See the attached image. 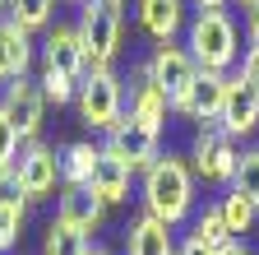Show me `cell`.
I'll list each match as a JSON object with an SVG mask.
<instances>
[{
	"instance_id": "obj_22",
	"label": "cell",
	"mask_w": 259,
	"mask_h": 255,
	"mask_svg": "<svg viewBox=\"0 0 259 255\" xmlns=\"http://www.w3.org/2000/svg\"><path fill=\"white\" fill-rule=\"evenodd\" d=\"M218 209H222L227 232H232L236 241H245V232L254 228V218H259V204H250L245 195H236V190L227 186V190H222V200H218Z\"/></svg>"
},
{
	"instance_id": "obj_21",
	"label": "cell",
	"mask_w": 259,
	"mask_h": 255,
	"mask_svg": "<svg viewBox=\"0 0 259 255\" xmlns=\"http://www.w3.org/2000/svg\"><path fill=\"white\" fill-rule=\"evenodd\" d=\"M5 19H14L23 33H47L56 23V0H10Z\"/></svg>"
},
{
	"instance_id": "obj_13",
	"label": "cell",
	"mask_w": 259,
	"mask_h": 255,
	"mask_svg": "<svg viewBox=\"0 0 259 255\" xmlns=\"http://www.w3.org/2000/svg\"><path fill=\"white\" fill-rule=\"evenodd\" d=\"M102 218H107V204L97 200L88 186H60L56 190V223H65V228L93 237L97 228H102Z\"/></svg>"
},
{
	"instance_id": "obj_23",
	"label": "cell",
	"mask_w": 259,
	"mask_h": 255,
	"mask_svg": "<svg viewBox=\"0 0 259 255\" xmlns=\"http://www.w3.org/2000/svg\"><path fill=\"white\" fill-rule=\"evenodd\" d=\"M88 250H93V237L65 228V223H56V218L42 228V255H88Z\"/></svg>"
},
{
	"instance_id": "obj_12",
	"label": "cell",
	"mask_w": 259,
	"mask_h": 255,
	"mask_svg": "<svg viewBox=\"0 0 259 255\" xmlns=\"http://www.w3.org/2000/svg\"><path fill=\"white\" fill-rule=\"evenodd\" d=\"M227 84H232V75H208V70H199V79L190 84V93L171 107V116L199 121V125H218L222 102H227Z\"/></svg>"
},
{
	"instance_id": "obj_25",
	"label": "cell",
	"mask_w": 259,
	"mask_h": 255,
	"mask_svg": "<svg viewBox=\"0 0 259 255\" xmlns=\"http://www.w3.org/2000/svg\"><path fill=\"white\" fill-rule=\"evenodd\" d=\"M23 223H28V204H0V255L19 250Z\"/></svg>"
},
{
	"instance_id": "obj_2",
	"label": "cell",
	"mask_w": 259,
	"mask_h": 255,
	"mask_svg": "<svg viewBox=\"0 0 259 255\" xmlns=\"http://www.w3.org/2000/svg\"><path fill=\"white\" fill-rule=\"evenodd\" d=\"M185 51L199 70L208 75H232V65L241 60V28L232 19V10H204L185 23Z\"/></svg>"
},
{
	"instance_id": "obj_3",
	"label": "cell",
	"mask_w": 259,
	"mask_h": 255,
	"mask_svg": "<svg viewBox=\"0 0 259 255\" xmlns=\"http://www.w3.org/2000/svg\"><path fill=\"white\" fill-rule=\"evenodd\" d=\"M74 28L88 51V70H111L125 38V0H88V5H79Z\"/></svg>"
},
{
	"instance_id": "obj_15",
	"label": "cell",
	"mask_w": 259,
	"mask_h": 255,
	"mask_svg": "<svg viewBox=\"0 0 259 255\" xmlns=\"http://www.w3.org/2000/svg\"><path fill=\"white\" fill-rule=\"evenodd\" d=\"M130 186H135V172H130V163H120L111 149H97V163H93V181H88V190L111 209V204L130 200Z\"/></svg>"
},
{
	"instance_id": "obj_1",
	"label": "cell",
	"mask_w": 259,
	"mask_h": 255,
	"mask_svg": "<svg viewBox=\"0 0 259 255\" xmlns=\"http://www.w3.org/2000/svg\"><path fill=\"white\" fill-rule=\"evenodd\" d=\"M139 200L144 213H153L167 228H185L199 209V186H194V167L181 153H157V163L139 176Z\"/></svg>"
},
{
	"instance_id": "obj_6",
	"label": "cell",
	"mask_w": 259,
	"mask_h": 255,
	"mask_svg": "<svg viewBox=\"0 0 259 255\" xmlns=\"http://www.w3.org/2000/svg\"><path fill=\"white\" fill-rule=\"evenodd\" d=\"M14 172L23 181V200L42 204V200H51L60 190V153L51 144H42V139H28L19 149V158H14Z\"/></svg>"
},
{
	"instance_id": "obj_14",
	"label": "cell",
	"mask_w": 259,
	"mask_h": 255,
	"mask_svg": "<svg viewBox=\"0 0 259 255\" xmlns=\"http://www.w3.org/2000/svg\"><path fill=\"white\" fill-rule=\"evenodd\" d=\"M218 125L227 130V139H250L259 130V93L250 84H241L236 75H232V84H227V102H222Z\"/></svg>"
},
{
	"instance_id": "obj_20",
	"label": "cell",
	"mask_w": 259,
	"mask_h": 255,
	"mask_svg": "<svg viewBox=\"0 0 259 255\" xmlns=\"http://www.w3.org/2000/svg\"><path fill=\"white\" fill-rule=\"evenodd\" d=\"M190 237H194V241H204L208 250H222L227 241H236L232 232H227V223H222L218 200H213V204H204V209H194V218H190Z\"/></svg>"
},
{
	"instance_id": "obj_37",
	"label": "cell",
	"mask_w": 259,
	"mask_h": 255,
	"mask_svg": "<svg viewBox=\"0 0 259 255\" xmlns=\"http://www.w3.org/2000/svg\"><path fill=\"white\" fill-rule=\"evenodd\" d=\"M70 5H88V0H70Z\"/></svg>"
},
{
	"instance_id": "obj_30",
	"label": "cell",
	"mask_w": 259,
	"mask_h": 255,
	"mask_svg": "<svg viewBox=\"0 0 259 255\" xmlns=\"http://www.w3.org/2000/svg\"><path fill=\"white\" fill-rule=\"evenodd\" d=\"M241 42L245 47H259V5L245 10V23H241Z\"/></svg>"
},
{
	"instance_id": "obj_28",
	"label": "cell",
	"mask_w": 259,
	"mask_h": 255,
	"mask_svg": "<svg viewBox=\"0 0 259 255\" xmlns=\"http://www.w3.org/2000/svg\"><path fill=\"white\" fill-rule=\"evenodd\" d=\"M0 204H28V200H23V181H19L14 163H10V167H0Z\"/></svg>"
},
{
	"instance_id": "obj_18",
	"label": "cell",
	"mask_w": 259,
	"mask_h": 255,
	"mask_svg": "<svg viewBox=\"0 0 259 255\" xmlns=\"http://www.w3.org/2000/svg\"><path fill=\"white\" fill-rule=\"evenodd\" d=\"M139 28L153 42H176L185 33V0H139Z\"/></svg>"
},
{
	"instance_id": "obj_31",
	"label": "cell",
	"mask_w": 259,
	"mask_h": 255,
	"mask_svg": "<svg viewBox=\"0 0 259 255\" xmlns=\"http://www.w3.org/2000/svg\"><path fill=\"white\" fill-rule=\"evenodd\" d=\"M176 255H218V250H208L204 241H194V237H185V241H176Z\"/></svg>"
},
{
	"instance_id": "obj_17",
	"label": "cell",
	"mask_w": 259,
	"mask_h": 255,
	"mask_svg": "<svg viewBox=\"0 0 259 255\" xmlns=\"http://www.w3.org/2000/svg\"><path fill=\"white\" fill-rule=\"evenodd\" d=\"M125 255H176V232L153 213H139L125 228Z\"/></svg>"
},
{
	"instance_id": "obj_27",
	"label": "cell",
	"mask_w": 259,
	"mask_h": 255,
	"mask_svg": "<svg viewBox=\"0 0 259 255\" xmlns=\"http://www.w3.org/2000/svg\"><path fill=\"white\" fill-rule=\"evenodd\" d=\"M19 149H23V139H19V130L10 125V116L0 112V167H10L14 158H19Z\"/></svg>"
},
{
	"instance_id": "obj_10",
	"label": "cell",
	"mask_w": 259,
	"mask_h": 255,
	"mask_svg": "<svg viewBox=\"0 0 259 255\" xmlns=\"http://www.w3.org/2000/svg\"><path fill=\"white\" fill-rule=\"evenodd\" d=\"M157 144H162V135L144 130V125H139V121H130V116H120L116 130L102 135V149H111L120 163H130V172H148V167L157 163V153H162Z\"/></svg>"
},
{
	"instance_id": "obj_32",
	"label": "cell",
	"mask_w": 259,
	"mask_h": 255,
	"mask_svg": "<svg viewBox=\"0 0 259 255\" xmlns=\"http://www.w3.org/2000/svg\"><path fill=\"white\" fill-rule=\"evenodd\" d=\"M218 255H254V250H250V246H245V241H227V246H222V250H218Z\"/></svg>"
},
{
	"instance_id": "obj_36",
	"label": "cell",
	"mask_w": 259,
	"mask_h": 255,
	"mask_svg": "<svg viewBox=\"0 0 259 255\" xmlns=\"http://www.w3.org/2000/svg\"><path fill=\"white\" fill-rule=\"evenodd\" d=\"M5 5H10V0H0V19H5Z\"/></svg>"
},
{
	"instance_id": "obj_4",
	"label": "cell",
	"mask_w": 259,
	"mask_h": 255,
	"mask_svg": "<svg viewBox=\"0 0 259 255\" xmlns=\"http://www.w3.org/2000/svg\"><path fill=\"white\" fill-rule=\"evenodd\" d=\"M74 112H79V121L88 125V130H97V135L116 130L120 116H125V79L116 70H88L83 84L74 88Z\"/></svg>"
},
{
	"instance_id": "obj_19",
	"label": "cell",
	"mask_w": 259,
	"mask_h": 255,
	"mask_svg": "<svg viewBox=\"0 0 259 255\" xmlns=\"http://www.w3.org/2000/svg\"><path fill=\"white\" fill-rule=\"evenodd\" d=\"M97 149H102V144H93V139H74V144L56 149L60 153V186H88L93 181V163H97Z\"/></svg>"
},
{
	"instance_id": "obj_9",
	"label": "cell",
	"mask_w": 259,
	"mask_h": 255,
	"mask_svg": "<svg viewBox=\"0 0 259 255\" xmlns=\"http://www.w3.org/2000/svg\"><path fill=\"white\" fill-rule=\"evenodd\" d=\"M148 70H153V84L167 93L171 107L190 93V84L199 79V65L190 60V51H185L181 42H157V47L148 51Z\"/></svg>"
},
{
	"instance_id": "obj_11",
	"label": "cell",
	"mask_w": 259,
	"mask_h": 255,
	"mask_svg": "<svg viewBox=\"0 0 259 255\" xmlns=\"http://www.w3.org/2000/svg\"><path fill=\"white\" fill-rule=\"evenodd\" d=\"M42 65L60 70L65 79H74V84H83V75H88V51L79 42V28L74 23H51L47 28V38H42Z\"/></svg>"
},
{
	"instance_id": "obj_35",
	"label": "cell",
	"mask_w": 259,
	"mask_h": 255,
	"mask_svg": "<svg viewBox=\"0 0 259 255\" xmlns=\"http://www.w3.org/2000/svg\"><path fill=\"white\" fill-rule=\"evenodd\" d=\"M88 255H111V250H107V246H93V250H88Z\"/></svg>"
},
{
	"instance_id": "obj_5",
	"label": "cell",
	"mask_w": 259,
	"mask_h": 255,
	"mask_svg": "<svg viewBox=\"0 0 259 255\" xmlns=\"http://www.w3.org/2000/svg\"><path fill=\"white\" fill-rule=\"evenodd\" d=\"M125 116L139 121L144 130H153V135H162L167 121H171V102H167V93L153 84L148 60H135V65H130V79H125Z\"/></svg>"
},
{
	"instance_id": "obj_29",
	"label": "cell",
	"mask_w": 259,
	"mask_h": 255,
	"mask_svg": "<svg viewBox=\"0 0 259 255\" xmlns=\"http://www.w3.org/2000/svg\"><path fill=\"white\" fill-rule=\"evenodd\" d=\"M236 79H241V84H250V88L259 93V47H245V56H241V70H236Z\"/></svg>"
},
{
	"instance_id": "obj_24",
	"label": "cell",
	"mask_w": 259,
	"mask_h": 255,
	"mask_svg": "<svg viewBox=\"0 0 259 255\" xmlns=\"http://www.w3.org/2000/svg\"><path fill=\"white\" fill-rule=\"evenodd\" d=\"M232 190L245 195L250 204H259V149H241L236 172H232Z\"/></svg>"
},
{
	"instance_id": "obj_34",
	"label": "cell",
	"mask_w": 259,
	"mask_h": 255,
	"mask_svg": "<svg viewBox=\"0 0 259 255\" xmlns=\"http://www.w3.org/2000/svg\"><path fill=\"white\" fill-rule=\"evenodd\" d=\"M236 5H241V10H254V5H259V0H236Z\"/></svg>"
},
{
	"instance_id": "obj_8",
	"label": "cell",
	"mask_w": 259,
	"mask_h": 255,
	"mask_svg": "<svg viewBox=\"0 0 259 255\" xmlns=\"http://www.w3.org/2000/svg\"><path fill=\"white\" fill-rule=\"evenodd\" d=\"M0 112L10 116V125L19 130V139H37L42 135V121H47V98H42V84L23 75L14 84H5V93H0Z\"/></svg>"
},
{
	"instance_id": "obj_7",
	"label": "cell",
	"mask_w": 259,
	"mask_h": 255,
	"mask_svg": "<svg viewBox=\"0 0 259 255\" xmlns=\"http://www.w3.org/2000/svg\"><path fill=\"white\" fill-rule=\"evenodd\" d=\"M236 139H227L222 125H199V135H194V149H190V167L194 176H204L213 186H232V172H236Z\"/></svg>"
},
{
	"instance_id": "obj_33",
	"label": "cell",
	"mask_w": 259,
	"mask_h": 255,
	"mask_svg": "<svg viewBox=\"0 0 259 255\" xmlns=\"http://www.w3.org/2000/svg\"><path fill=\"white\" fill-rule=\"evenodd\" d=\"M190 5L204 14V10H227V0H190Z\"/></svg>"
},
{
	"instance_id": "obj_26",
	"label": "cell",
	"mask_w": 259,
	"mask_h": 255,
	"mask_svg": "<svg viewBox=\"0 0 259 255\" xmlns=\"http://www.w3.org/2000/svg\"><path fill=\"white\" fill-rule=\"evenodd\" d=\"M37 84H42V98L47 102H56V107H65V102H74V79H65L60 70H51V65H42V75H37Z\"/></svg>"
},
{
	"instance_id": "obj_16",
	"label": "cell",
	"mask_w": 259,
	"mask_h": 255,
	"mask_svg": "<svg viewBox=\"0 0 259 255\" xmlns=\"http://www.w3.org/2000/svg\"><path fill=\"white\" fill-rule=\"evenodd\" d=\"M32 56H37L32 33H23L14 19H0V84L23 79V75L32 70Z\"/></svg>"
}]
</instances>
